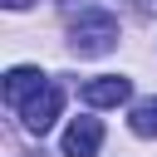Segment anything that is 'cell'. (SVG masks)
I'll list each match as a JSON object with an SVG mask.
<instances>
[{
  "mask_svg": "<svg viewBox=\"0 0 157 157\" xmlns=\"http://www.w3.org/2000/svg\"><path fill=\"white\" fill-rule=\"evenodd\" d=\"M5 5H10V10H25V5H29V0H5Z\"/></svg>",
  "mask_w": 157,
  "mask_h": 157,
  "instance_id": "cell-7",
  "label": "cell"
},
{
  "mask_svg": "<svg viewBox=\"0 0 157 157\" xmlns=\"http://www.w3.org/2000/svg\"><path fill=\"white\" fill-rule=\"evenodd\" d=\"M103 147V123L98 118H74L64 128V157H93Z\"/></svg>",
  "mask_w": 157,
  "mask_h": 157,
  "instance_id": "cell-3",
  "label": "cell"
},
{
  "mask_svg": "<svg viewBox=\"0 0 157 157\" xmlns=\"http://www.w3.org/2000/svg\"><path fill=\"white\" fill-rule=\"evenodd\" d=\"M59 108H64V88H59V83H44L34 98H25V103H20V118H25V128H29L34 137H44V132L54 128Z\"/></svg>",
  "mask_w": 157,
  "mask_h": 157,
  "instance_id": "cell-2",
  "label": "cell"
},
{
  "mask_svg": "<svg viewBox=\"0 0 157 157\" xmlns=\"http://www.w3.org/2000/svg\"><path fill=\"white\" fill-rule=\"evenodd\" d=\"M132 98V78H118V74H103L93 83H83V103L88 108H118Z\"/></svg>",
  "mask_w": 157,
  "mask_h": 157,
  "instance_id": "cell-4",
  "label": "cell"
},
{
  "mask_svg": "<svg viewBox=\"0 0 157 157\" xmlns=\"http://www.w3.org/2000/svg\"><path fill=\"white\" fill-rule=\"evenodd\" d=\"M44 83H49V78H44L39 69L20 64V69H10V74H5V103H10V108H20V103H25V98H34Z\"/></svg>",
  "mask_w": 157,
  "mask_h": 157,
  "instance_id": "cell-5",
  "label": "cell"
},
{
  "mask_svg": "<svg viewBox=\"0 0 157 157\" xmlns=\"http://www.w3.org/2000/svg\"><path fill=\"white\" fill-rule=\"evenodd\" d=\"M69 44H74V54H83V59L108 54V49L118 44V20H113L108 10H88V15H78V20H74Z\"/></svg>",
  "mask_w": 157,
  "mask_h": 157,
  "instance_id": "cell-1",
  "label": "cell"
},
{
  "mask_svg": "<svg viewBox=\"0 0 157 157\" xmlns=\"http://www.w3.org/2000/svg\"><path fill=\"white\" fill-rule=\"evenodd\" d=\"M128 128H132L137 137H157V98H142V103H132V113H128Z\"/></svg>",
  "mask_w": 157,
  "mask_h": 157,
  "instance_id": "cell-6",
  "label": "cell"
}]
</instances>
